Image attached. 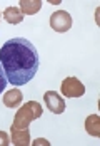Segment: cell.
<instances>
[{"instance_id":"cell-1","label":"cell","mask_w":100,"mask_h":146,"mask_svg":"<svg viewBox=\"0 0 100 146\" xmlns=\"http://www.w3.org/2000/svg\"><path fill=\"white\" fill-rule=\"evenodd\" d=\"M0 64L12 86H24L30 82L39 71V52L25 37L8 39L0 47Z\"/></svg>"},{"instance_id":"cell-2","label":"cell","mask_w":100,"mask_h":146,"mask_svg":"<svg viewBox=\"0 0 100 146\" xmlns=\"http://www.w3.org/2000/svg\"><path fill=\"white\" fill-rule=\"evenodd\" d=\"M42 113H43V109H42V106H40V102L29 101L27 104H24L17 111L12 128H15V129H27L29 124L33 119H39V117L42 116Z\"/></svg>"},{"instance_id":"cell-3","label":"cell","mask_w":100,"mask_h":146,"mask_svg":"<svg viewBox=\"0 0 100 146\" xmlns=\"http://www.w3.org/2000/svg\"><path fill=\"white\" fill-rule=\"evenodd\" d=\"M62 94L63 98H80L85 94V86L77 77H67L62 81Z\"/></svg>"},{"instance_id":"cell-4","label":"cell","mask_w":100,"mask_h":146,"mask_svg":"<svg viewBox=\"0 0 100 146\" xmlns=\"http://www.w3.org/2000/svg\"><path fill=\"white\" fill-rule=\"evenodd\" d=\"M50 27L58 32V34H63L72 27V17L69 12L65 10H57L54 12L52 17H50Z\"/></svg>"},{"instance_id":"cell-5","label":"cell","mask_w":100,"mask_h":146,"mask_svg":"<svg viewBox=\"0 0 100 146\" xmlns=\"http://www.w3.org/2000/svg\"><path fill=\"white\" fill-rule=\"evenodd\" d=\"M43 101H45V106L50 113L54 114H62L65 111V101L58 96L55 91H47L43 94Z\"/></svg>"},{"instance_id":"cell-6","label":"cell","mask_w":100,"mask_h":146,"mask_svg":"<svg viewBox=\"0 0 100 146\" xmlns=\"http://www.w3.org/2000/svg\"><path fill=\"white\" fill-rule=\"evenodd\" d=\"M22 101H24V96H22L20 89H10L3 94V104L7 108H17Z\"/></svg>"},{"instance_id":"cell-7","label":"cell","mask_w":100,"mask_h":146,"mask_svg":"<svg viewBox=\"0 0 100 146\" xmlns=\"http://www.w3.org/2000/svg\"><path fill=\"white\" fill-rule=\"evenodd\" d=\"M15 146H27L30 145V133L29 128L27 129H15L12 128V141Z\"/></svg>"},{"instance_id":"cell-8","label":"cell","mask_w":100,"mask_h":146,"mask_svg":"<svg viewBox=\"0 0 100 146\" xmlns=\"http://www.w3.org/2000/svg\"><path fill=\"white\" fill-rule=\"evenodd\" d=\"M20 12L22 15H33L37 14L40 9H42V2L40 0H20Z\"/></svg>"},{"instance_id":"cell-9","label":"cell","mask_w":100,"mask_h":146,"mask_svg":"<svg viewBox=\"0 0 100 146\" xmlns=\"http://www.w3.org/2000/svg\"><path fill=\"white\" fill-rule=\"evenodd\" d=\"M85 128L87 133L93 138H99L100 136V117L99 114H90L85 119Z\"/></svg>"},{"instance_id":"cell-10","label":"cell","mask_w":100,"mask_h":146,"mask_svg":"<svg viewBox=\"0 0 100 146\" xmlns=\"http://www.w3.org/2000/svg\"><path fill=\"white\" fill-rule=\"evenodd\" d=\"M3 19L8 24H20L24 20V15L20 12V9H17V7H7L3 10Z\"/></svg>"},{"instance_id":"cell-11","label":"cell","mask_w":100,"mask_h":146,"mask_svg":"<svg viewBox=\"0 0 100 146\" xmlns=\"http://www.w3.org/2000/svg\"><path fill=\"white\" fill-rule=\"evenodd\" d=\"M5 88H7V76H5L3 69H2V64H0V94L3 92Z\"/></svg>"},{"instance_id":"cell-12","label":"cell","mask_w":100,"mask_h":146,"mask_svg":"<svg viewBox=\"0 0 100 146\" xmlns=\"http://www.w3.org/2000/svg\"><path fill=\"white\" fill-rule=\"evenodd\" d=\"M10 145V139H8V134L5 131H0V146H8Z\"/></svg>"},{"instance_id":"cell-13","label":"cell","mask_w":100,"mask_h":146,"mask_svg":"<svg viewBox=\"0 0 100 146\" xmlns=\"http://www.w3.org/2000/svg\"><path fill=\"white\" fill-rule=\"evenodd\" d=\"M33 145L39 146V145H48V141H45V139H37V141H33Z\"/></svg>"},{"instance_id":"cell-14","label":"cell","mask_w":100,"mask_h":146,"mask_svg":"<svg viewBox=\"0 0 100 146\" xmlns=\"http://www.w3.org/2000/svg\"><path fill=\"white\" fill-rule=\"evenodd\" d=\"M48 2H50V3H52V5H58V3H60V2H58V0H48Z\"/></svg>"}]
</instances>
